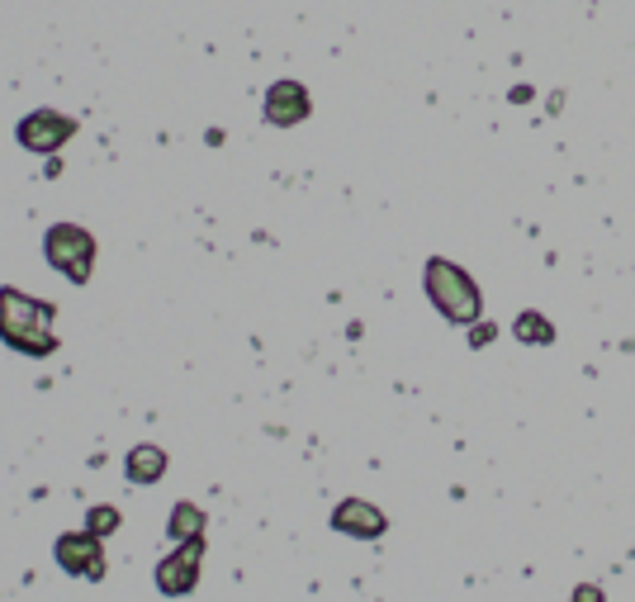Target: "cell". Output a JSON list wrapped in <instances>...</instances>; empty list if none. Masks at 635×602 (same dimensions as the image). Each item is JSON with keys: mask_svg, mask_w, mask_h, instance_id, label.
Here are the masks:
<instances>
[{"mask_svg": "<svg viewBox=\"0 0 635 602\" xmlns=\"http://www.w3.org/2000/svg\"><path fill=\"white\" fill-rule=\"evenodd\" d=\"M200 565H204V536H195V541H181V546L171 550L152 579H157V588H162L166 598H185V593H195V584H200Z\"/></svg>", "mask_w": 635, "mask_h": 602, "instance_id": "5", "label": "cell"}, {"mask_svg": "<svg viewBox=\"0 0 635 602\" xmlns=\"http://www.w3.org/2000/svg\"><path fill=\"white\" fill-rule=\"evenodd\" d=\"M313 114V95L304 81H275L271 91H266V124L275 128H294V124H304Z\"/></svg>", "mask_w": 635, "mask_h": 602, "instance_id": "7", "label": "cell"}, {"mask_svg": "<svg viewBox=\"0 0 635 602\" xmlns=\"http://www.w3.org/2000/svg\"><path fill=\"white\" fill-rule=\"evenodd\" d=\"M569 602H607V593H602V584H579L569 593Z\"/></svg>", "mask_w": 635, "mask_h": 602, "instance_id": "14", "label": "cell"}, {"mask_svg": "<svg viewBox=\"0 0 635 602\" xmlns=\"http://www.w3.org/2000/svg\"><path fill=\"white\" fill-rule=\"evenodd\" d=\"M166 536L181 546V541H195V536H204V512L200 503H176L171 508V517H166Z\"/></svg>", "mask_w": 635, "mask_h": 602, "instance_id": "10", "label": "cell"}, {"mask_svg": "<svg viewBox=\"0 0 635 602\" xmlns=\"http://www.w3.org/2000/svg\"><path fill=\"white\" fill-rule=\"evenodd\" d=\"M57 569H67L72 579H105V550H100V536L95 531H67L57 536Z\"/></svg>", "mask_w": 635, "mask_h": 602, "instance_id": "6", "label": "cell"}, {"mask_svg": "<svg viewBox=\"0 0 635 602\" xmlns=\"http://www.w3.org/2000/svg\"><path fill=\"white\" fill-rule=\"evenodd\" d=\"M119 527H124V512L109 508V503H95V508L86 512V531H95L100 541H105V536H114Z\"/></svg>", "mask_w": 635, "mask_h": 602, "instance_id": "12", "label": "cell"}, {"mask_svg": "<svg viewBox=\"0 0 635 602\" xmlns=\"http://www.w3.org/2000/svg\"><path fill=\"white\" fill-rule=\"evenodd\" d=\"M124 475H128V484H157V479L166 475V451L162 446H133L124 456Z\"/></svg>", "mask_w": 635, "mask_h": 602, "instance_id": "9", "label": "cell"}, {"mask_svg": "<svg viewBox=\"0 0 635 602\" xmlns=\"http://www.w3.org/2000/svg\"><path fill=\"white\" fill-rule=\"evenodd\" d=\"M489 342H498V328H493V323H470V347L484 351Z\"/></svg>", "mask_w": 635, "mask_h": 602, "instance_id": "13", "label": "cell"}, {"mask_svg": "<svg viewBox=\"0 0 635 602\" xmlns=\"http://www.w3.org/2000/svg\"><path fill=\"white\" fill-rule=\"evenodd\" d=\"M422 290H427V299L436 304V313H441L446 323H455V328H470V323H479V313H484V294H479V285L470 280V271L455 266V261H446V256H432V261H427Z\"/></svg>", "mask_w": 635, "mask_h": 602, "instance_id": "2", "label": "cell"}, {"mask_svg": "<svg viewBox=\"0 0 635 602\" xmlns=\"http://www.w3.org/2000/svg\"><path fill=\"white\" fill-rule=\"evenodd\" d=\"M512 332H517V342H527V347H550V342H555V323L536 309L517 313V318H512Z\"/></svg>", "mask_w": 635, "mask_h": 602, "instance_id": "11", "label": "cell"}, {"mask_svg": "<svg viewBox=\"0 0 635 602\" xmlns=\"http://www.w3.org/2000/svg\"><path fill=\"white\" fill-rule=\"evenodd\" d=\"M43 256L57 275H67L72 285H86L95 271V238L81 223H53L43 233Z\"/></svg>", "mask_w": 635, "mask_h": 602, "instance_id": "3", "label": "cell"}, {"mask_svg": "<svg viewBox=\"0 0 635 602\" xmlns=\"http://www.w3.org/2000/svg\"><path fill=\"white\" fill-rule=\"evenodd\" d=\"M332 531L356 536V541H380L384 531H389V517H384L375 503H365V498H342V503L332 508Z\"/></svg>", "mask_w": 635, "mask_h": 602, "instance_id": "8", "label": "cell"}, {"mask_svg": "<svg viewBox=\"0 0 635 602\" xmlns=\"http://www.w3.org/2000/svg\"><path fill=\"white\" fill-rule=\"evenodd\" d=\"M53 318L57 309L43 304L34 294L15 290V285H0V342L19 356H53L57 351V332H53Z\"/></svg>", "mask_w": 635, "mask_h": 602, "instance_id": "1", "label": "cell"}, {"mask_svg": "<svg viewBox=\"0 0 635 602\" xmlns=\"http://www.w3.org/2000/svg\"><path fill=\"white\" fill-rule=\"evenodd\" d=\"M72 138H76V119L72 114H57V110H34L15 124V143L24 152H34V157H53Z\"/></svg>", "mask_w": 635, "mask_h": 602, "instance_id": "4", "label": "cell"}]
</instances>
